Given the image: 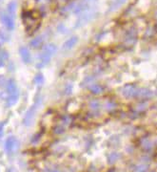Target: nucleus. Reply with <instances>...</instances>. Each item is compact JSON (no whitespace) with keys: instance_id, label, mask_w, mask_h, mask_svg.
I'll list each match as a JSON object with an SVG mask.
<instances>
[{"instance_id":"f257e3e1","label":"nucleus","mask_w":157,"mask_h":172,"mask_svg":"<svg viewBox=\"0 0 157 172\" xmlns=\"http://www.w3.org/2000/svg\"><path fill=\"white\" fill-rule=\"evenodd\" d=\"M40 17L41 14L37 11H26L22 14V19L27 33L33 34L38 29L40 25Z\"/></svg>"},{"instance_id":"f8f14e48","label":"nucleus","mask_w":157,"mask_h":172,"mask_svg":"<svg viewBox=\"0 0 157 172\" xmlns=\"http://www.w3.org/2000/svg\"><path fill=\"white\" fill-rule=\"evenodd\" d=\"M89 106H90V109L94 113V114H98L100 111V108H101V102L98 100H92L90 101V104H89Z\"/></svg>"},{"instance_id":"ddd939ff","label":"nucleus","mask_w":157,"mask_h":172,"mask_svg":"<svg viewBox=\"0 0 157 172\" xmlns=\"http://www.w3.org/2000/svg\"><path fill=\"white\" fill-rule=\"evenodd\" d=\"M19 99V92L17 91L16 93L14 94H11V95L8 96V99H7V106H13L15 103L17 102V100Z\"/></svg>"},{"instance_id":"a878e982","label":"nucleus","mask_w":157,"mask_h":172,"mask_svg":"<svg viewBox=\"0 0 157 172\" xmlns=\"http://www.w3.org/2000/svg\"><path fill=\"white\" fill-rule=\"evenodd\" d=\"M43 82H44V77H43L42 74H37L34 77V83L37 85H41Z\"/></svg>"},{"instance_id":"7ed1b4c3","label":"nucleus","mask_w":157,"mask_h":172,"mask_svg":"<svg viewBox=\"0 0 157 172\" xmlns=\"http://www.w3.org/2000/svg\"><path fill=\"white\" fill-rule=\"evenodd\" d=\"M94 17H95V10L93 8L91 9H87L84 11L83 13L80 14V16L78 17L77 21H76V27H82L85 26L86 24H88L89 22H91L93 20Z\"/></svg>"},{"instance_id":"20e7f679","label":"nucleus","mask_w":157,"mask_h":172,"mask_svg":"<svg viewBox=\"0 0 157 172\" xmlns=\"http://www.w3.org/2000/svg\"><path fill=\"white\" fill-rule=\"evenodd\" d=\"M40 101H41V97L38 96L37 99L34 100V103L31 105L29 110L27 111L24 119H23V124H24L25 126H30L31 124V123H33V117L35 115V113H36L38 105L40 104Z\"/></svg>"},{"instance_id":"c756f323","label":"nucleus","mask_w":157,"mask_h":172,"mask_svg":"<svg viewBox=\"0 0 157 172\" xmlns=\"http://www.w3.org/2000/svg\"><path fill=\"white\" fill-rule=\"evenodd\" d=\"M72 92V84H68L65 87V93L66 95H70V93Z\"/></svg>"},{"instance_id":"39448f33","label":"nucleus","mask_w":157,"mask_h":172,"mask_svg":"<svg viewBox=\"0 0 157 172\" xmlns=\"http://www.w3.org/2000/svg\"><path fill=\"white\" fill-rule=\"evenodd\" d=\"M17 146H18V140L14 136L8 137L7 140H5V143H4V149H5V152L8 155H11V153H13L17 149Z\"/></svg>"},{"instance_id":"cd10ccee","label":"nucleus","mask_w":157,"mask_h":172,"mask_svg":"<svg viewBox=\"0 0 157 172\" xmlns=\"http://www.w3.org/2000/svg\"><path fill=\"white\" fill-rule=\"evenodd\" d=\"M65 127H63L61 124H58L57 126H55V128H54V133H55V134H63V133H64V131H65Z\"/></svg>"},{"instance_id":"6e6552de","label":"nucleus","mask_w":157,"mask_h":172,"mask_svg":"<svg viewBox=\"0 0 157 172\" xmlns=\"http://www.w3.org/2000/svg\"><path fill=\"white\" fill-rule=\"evenodd\" d=\"M154 96V92L148 88H138L135 94V97L141 100H148Z\"/></svg>"},{"instance_id":"1a4fd4ad","label":"nucleus","mask_w":157,"mask_h":172,"mask_svg":"<svg viewBox=\"0 0 157 172\" xmlns=\"http://www.w3.org/2000/svg\"><path fill=\"white\" fill-rule=\"evenodd\" d=\"M78 40H79V38H78V37H76V36H73L72 37H70L69 39L66 40L64 42V44H63V46H62L63 50L64 51H70V50L73 49L78 43Z\"/></svg>"},{"instance_id":"0eeeda50","label":"nucleus","mask_w":157,"mask_h":172,"mask_svg":"<svg viewBox=\"0 0 157 172\" xmlns=\"http://www.w3.org/2000/svg\"><path fill=\"white\" fill-rule=\"evenodd\" d=\"M137 88L135 85L133 84H126L125 86H123L122 90H121V93L122 95L127 97V99H131V97H135V94L137 91Z\"/></svg>"},{"instance_id":"393cba45","label":"nucleus","mask_w":157,"mask_h":172,"mask_svg":"<svg viewBox=\"0 0 157 172\" xmlns=\"http://www.w3.org/2000/svg\"><path fill=\"white\" fill-rule=\"evenodd\" d=\"M148 107V103L145 102V101H141L138 104L136 105L135 107V110L138 111V112H142V111H145Z\"/></svg>"},{"instance_id":"4468645a","label":"nucleus","mask_w":157,"mask_h":172,"mask_svg":"<svg viewBox=\"0 0 157 172\" xmlns=\"http://www.w3.org/2000/svg\"><path fill=\"white\" fill-rule=\"evenodd\" d=\"M134 32H129L128 34V36L127 37H126V39H125V44L126 46H129V47H131L135 44V42H136V37L134 36Z\"/></svg>"},{"instance_id":"6ab92c4d","label":"nucleus","mask_w":157,"mask_h":172,"mask_svg":"<svg viewBox=\"0 0 157 172\" xmlns=\"http://www.w3.org/2000/svg\"><path fill=\"white\" fill-rule=\"evenodd\" d=\"M126 1L127 0H113L111 7H109V11H116L117 9H119L120 7H122L124 5Z\"/></svg>"},{"instance_id":"473e14b6","label":"nucleus","mask_w":157,"mask_h":172,"mask_svg":"<svg viewBox=\"0 0 157 172\" xmlns=\"http://www.w3.org/2000/svg\"><path fill=\"white\" fill-rule=\"evenodd\" d=\"M50 172H60V171H59V170H56V169H55V170H52Z\"/></svg>"},{"instance_id":"f03ea898","label":"nucleus","mask_w":157,"mask_h":172,"mask_svg":"<svg viewBox=\"0 0 157 172\" xmlns=\"http://www.w3.org/2000/svg\"><path fill=\"white\" fill-rule=\"evenodd\" d=\"M57 51V46L53 43H49L44 48L42 49L41 54H39L38 63L36 64L37 68H43L49 64V62L52 59V57Z\"/></svg>"},{"instance_id":"2eb2a0df","label":"nucleus","mask_w":157,"mask_h":172,"mask_svg":"<svg viewBox=\"0 0 157 172\" xmlns=\"http://www.w3.org/2000/svg\"><path fill=\"white\" fill-rule=\"evenodd\" d=\"M88 88L94 95H100V94L104 92L103 86L100 84H91L90 86H88Z\"/></svg>"},{"instance_id":"5701e85b","label":"nucleus","mask_w":157,"mask_h":172,"mask_svg":"<svg viewBox=\"0 0 157 172\" xmlns=\"http://www.w3.org/2000/svg\"><path fill=\"white\" fill-rule=\"evenodd\" d=\"M8 59V53L5 50H0V67L5 64V61Z\"/></svg>"},{"instance_id":"9d476101","label":"nucleus","mask_w":157,"mask_h":172,"mask_svg":"<svg viewBox=\"0 0 157 172\" xmlns=\"http://www.w3.org/2000/svg\"><path fill=\"white\" fill-rule=\"evenodd\" d=\"M19 54H20V57L22 58V60L24 61V63L29 64L31 61V53H30L29 49L26 48V47H20V48H19Z\"/></svg>"},{"instance_id":"f3484780","label":"nucleus","mask_w":157,"mask_h":172,"mask_svg":"<svg viewBox=\"0 0 157 172\" xmlns=\"http://www.w3.org/2000/svg\"><path fill=\"white\" fill-rule=\"evenodd\" d=\"M43 37L41 36H38L36 37H34L33 40L30 42V46L33 49H38L40 48L43 44Z\"/></svg>"},{"instance_id":"4be33fe9","label":"nucleus","mask_w":157,"mask_h":172,"mask_svg":"<svg viewBox=\"0 0 157 172\" xmlns=\"http://www.w3.org/2000/svg\"><path fill=\"white\" fill-rule=\"evenodd\" d=\"M72 123V118L69 116H63L61 118V122H60V124L63 126V127H68L70 124Z\"/></svg>"},{"instance_id":"423d86ee","label":"nucleus","mask_w":157,"mask_h":172,"mask_svg":"<svg viewBox=\"0 0 157 172\" xmlns=\"http://www.w3.org/2000/svg\"><path fill=\"white\" fill-rule=\"evenodd\" d=\"M0 19H1L2 23L9 31L14 30V19L11 17L7 11H1L0 13Z\"/></svg>"},{"instance_id":"b1692460","label":"nucleus","mask_w":157,"mask_h":172,"mask_svg":"<svg viewBox=\"0 0 157 172\" xmlns=\"http://www.w3.org/2000/svg\"><path fill=\"white\" fill-rule=\"evenodd\" d=\"M148 166L145 163H141V165H138L134 167L133 169V172H148Z\"/></svg>"},{"instance_id":"7c9ffc66","label":"nucleus","mask_w":157,"mask_h":172,"mask_svg":"<svg viewBox=\"0 0 157 172\" xmlns=\"http://www.w3.org/2000/svg\"><path fill=\"white\" fill-rule=\"evenodd\" d=\"M57 31L61 34H65L67 32V28L63 24H60L59 26L57 27Z\"/></svg>"},{"instance_id":"2f4dec72","label":"nucleus","mask_w":157,"mask_h":172,"mask_svg":"<svg viewBox=\"0 0 157 172\" xmlns=\"http://www.w3.org/2000/svg\"><path fill=\"white\" fill-rule=\"evenodd\" d=\"M4 126H5V123H0V139H1L2 136H3Z\"/></svg>"},{"instance_id":"dca6fc26","label":"nucleus","mask_w":157,"mask_h":172,"mask_svg":"<svg viewBox=\"0 0 157 172\" xmlns=\"http://www.w3.org/2000/svg\"><path fill=\"white\" fill-rule=\"evenodd\" d=\"M7 13L9 14L11 17H13L14 19L15 14H16V3H15V1H11L9 4H8Z\"/></svg>"},{"instance_id":"412c9836","label":"nucleus","mask_w":157,"mask_h":172,"mask_svg":"<svg viewBox=\"0 0 157 172\" xmlns=\"http://www.w3.org/2000/svg\"><path fill=\"white\" fill-rule=\"evenodd\" d=\"M105 107H106V110L107 111L112 112V111H114L116 109L117 104H116L115 101H113V100H108L105 104Z\"/></svg>"},{"instance_id":"aec40b11","label":"nucleus","mask_w":157,"mask_h":172,"mask_svg":"<svg viewBox=\"0 0 157 172\" xmlns=\"http://www.w3.org/2000/svg\"><path fill=\"white\" fill-rule=\"evenodd\" d=\"M120 158V154L118 153V152H112L111 154L108 155V163H109V165H112V163H116L117 161L119 160Z\"/></svg>"},{"instance_id":"a211bd4d","label":"nucleus","mask_w":157,"mask_h":172,"mask_svg":"<svg viewBox=\"0 0 157 172\" xmlns=\"http://www.w3.org/2000/svg\"><path fill=\"white\" fill-rule=\"evenodd\" d=\"M141 145H142L144 150L150 151V150L152 149V147H153V143H152V140L151 139L144 138L142 140H141Z\"/></svg>"},{"instance_id":"bb28decb","label":"nucleus","mask_w":157,"mask_h":172,"mask_svg":"<svg viewBox=\"0 0 157 172\" xmlns=\"http://www.w3.org/2000/svg\"><path fill=\"white\" fill-rule=\"evenodd\" d=\"M69 2H70V0H55L56 6L59 7V8L66 7L69 4Z\"/></svg>"},{"instance_id":"9b49d317","label":"nucleus","mask_w":157,"mask_h":172,"mask_svg":"<svg viewBox=\"0 0 157 172\" xmlns=\"http://www.w3.org/2000/svg\"><path fill=\"white\" fill-rule=\"evenodd\" d=\"M6 86H7V93H8V95H11V94H14V93H16L18 91L16 83H15L14 80H13V79H11V80H8Z\"/></svg>"},{"instance_id":"c85d7f7f","label":"nucleus","mask_w":157,"mask_h":172,"mask_svg":"<svg viewBox=\"0 0 157 172\" xmlns=\"http://www.w3.org/2000/svg\"><path fill=\"white\" fill-rule=\"evenodd\" d=\"M94 80L93 79V77H86V79L83 80V82H82V84H85V85H87V86H90L91 85V83L92 82V81Z\"/></svg>"}]
</instances>
